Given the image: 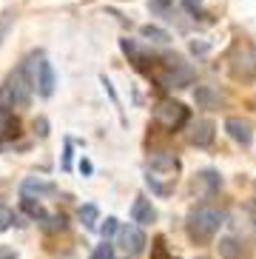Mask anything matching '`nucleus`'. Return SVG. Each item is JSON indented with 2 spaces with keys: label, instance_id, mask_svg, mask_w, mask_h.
I'll return each instance as SVG.
<instances>
[{
  "label": "nucleus",
  "instance_id": "obj_1",
  "mask_svg": "<svg viewBox=\"0 0 256 259\" xmlns=\"http://www.w3.org/2000/svg\"><path fill=\"white\" fill-rule=\"evenodd\" d=\"M180 174V160L174 154H151L148 160V185L157 194H171Z\"/></svg>",
  "mask_w": 256,
  "mask_h": 259
},
{
  "label": "nucleus",
  "instance_id": "obj_2",
  "mask_svg": "<svg viewBox=\"0 0 256 259\" xmlns=\"http://www.w3.org/2000/svg\"><path fill=\"white\" fill-rule=\"evenodd\" d=\"M31 92H34V85L31 80L26 77V69H17L3 80L0 85V106L3 108H26L31 103Z\"/></svg>",
  "mask_w": 256,
  "mask_h": 259
},
{
  "label": "nucleus",
  "instance_id": "obj_3",
  "mask_svg": "<svg viewBox=\"0 0 256 259\" xmlns=\"http://www.w3.org/2000/svg\"><path fill=\"white\" fill-rule=\"evenodd\" d=\"M219 225H222V213H219L217 208H208V205L194 208V211L188 213V222H185L188 236L194 242H208V239H214Z\"/></svg>",
  "mask_w": 256,
  "mask_h": 259
},
{
  "label": "nucleus",
  "instance_id": "obj_4",
  "mask_svg": "<svg viewBox=\"0 0 256 259\" xmlns=\"http://www.w3.org/2000/svg\"><path fill=\"white\" fill-rule=\"evenodd\" d=\"M159 60H162V69H154V80L162 89H182V85H188L194 80V71L185 66L180 54H165Z\"/></svg>",
  "mask_w": 256,
  "mask_h": 259
},
{
  "label": "nucleus",
  "instance_id": "obj_5",
  "mask_svg": "<svg viewBox=\"0 0 256 259\" xmlns=\"http://www.w3.org/2000/svg\"><path fill=\"white\" fill-rule=\"evenodd\" d=\"M228 63H231V74L236 80H253L256 74V49L245 40H236L231 54H228Z\"/></svg>",
  "mask_w": 256,
  "mask_h": 259
},
{
  "label": "nucleus",
  "instance_id": "obj_6",
  "mask_svg": "<svg viewBox=\"0 0 256 259\" xmlns=\"http://www.w3.org/2000/svg\"><path fill=\"white\" fill-rule=\"evenodd\" d=\"M154 122L162 125L165 131H177L188 122V108L177 100H159L154 106Z\"/></svg>",
  "mask_w": 256,
  "mask_h": 259
},
{
  "label": "nucleus",
  "instance_id": "obj_7",
  "mask_svg": "<svg viewBox=\"0 0 256 259\" xmlns=\"http://www.w3.org/2000/svg\"><path fill=\"white\" fill-rule=\"evenodd\" d=\"M31 69H34V74H31V85L37 89L40 97H52L54 92V69L49 60H31Z\"/></svg>",
  "mask_w": 256,
  "mask_h": 259
},
{
  "label": "nucleus",
  "instance_id": "obj_8",
  "mask_svg": "<svg viewBox=\"0 0 256 259\" xmlns=\"http://www.w3.org/2000/svg\"><path fill=\"white\" fill-rule=\"evenodd\" d=\"M120 245L125 248L131 256L145 251V234L140 231V225H122L120 228Z\"/></svg>",
  "mask_w": 256,
  "mask_h": 259
},
{
  "label": "nucleus",
  "instance_id": "obj_9",
  "mask_svg": "<svg viewBox=\"0 0 256 259\" xmlns=\"http://www.w3.org/2000/svg\"><path fill=\"white\" fill-rule=\"evenodd\" d=\"M219 188H222V177H219L217 171H199V174L194 177V183H191V191L199 194V197H211Z\"/></svg>",
  "mask_w": 256,
  "mask_h": 259
},
{
  "label": "nucleus",
  "instance_id": "obj_10",
  "mask_svg": "<svg viewBox=\"0 0 256 259\" xmlns=\"http://www.w3.org/2000/svg\"><path fill=\"white\" fill-rule=\"evenodd\" d=\"M225 131L239 145H250V140H253V128H250V122L242 120V117H228V120H225Z\"/></svg>",
  "mask_w": 256,
  "mask_h": 259
},
{
  "label": "nucleus",
  "instance_id": "obj_11",
  "mask_svg": "<svg viewBox=\"0 0 256 259\" xmlns=\"http://www.w3.org/2000/svg\"><path fill=\"white\" fill-rule=\"evenodd\" d=\"M17 131H20V122H17L15 111L12 108H3L0 106V145L9 143V140L17 137Z\"/></svg>",
  "mask_w": 256,
  "mask_h": 259
},
{
  "label": "nucleus",
  "instance_id": "obj_12",
  "mask_svg": "<svg viewBox=\"0 0 256 259\" xmlns=\"http://www.w3.org/2000/svg\"><path fill=\"white\" fill-rule=\"evenodd\" d=\"M131 220H134L137 225H151V222L157 220V211L151 205V199H145V197L134 199V205H131Z\"/></svg>",
  "mask_w": 256,
  "mask_h": 259
},
{
  "label": "nucleus",
  "instance_id": "obj_13",
  "mask_svg": "<svg viewBox=\"0 0 256 259\" xmlns=\"http://www.w3.org/2000/svg\"><path fill=\"white\" fill-rule=\"evenodd\" d=\"M188 140L194 145H211V140H214V122L211 120H196L194 125H191V134H188Z\"/></svg>",
  "mask_w": 256,
  "mask_h": 259
},
{
  "label": "nucleus",
  "instance_id": "obj_14",
  "mask_svg": "<svg viewBox=\"0 0 256 259\" xmlns=\"http://www.w3.org/2000/svg\"><path fill=\"white\" fill-rule=\"evenodd\" d=\"M122 52L131 57V63H134L137 69H148V63H151V60H157V57H145L143 49L137 46L134 40H122ZM151 66H154V63H151Z\"/></svg>",
  "mask_w": 256,
  "mask_h": 259
},
{
  "label": "nucleus",
  "instance_id": "obj_15",
  "mask_svg": "<svg viewBox=\"0 0 256 259\" xmlns=\"http://www.w3.org/2000/svg\"><path fill=\"white\" fill-rule=\"evenodd\" d=\"M31 194H54V185L52 183H43V180H34L29 177L23 183V197H31Z\"/></svg>",
  "mask_w": 256,
  "mask_h": 259
},
{
  "label": "nucleus",
  "instance_id": "obj_16",
  "mask_svg": "<svg viewBox=\"0 0 256 259\" xmlns=\"http://www.w3.org/2000/svg\"><path fill=\"white\" fill-rule=\"evenodd\" d=\"M196 103L202 108H214V106H219V94L214 92L211 85H196Z\"/></svg>",
  "mask_w": 256,
  "mask_h": 259
},
{
  "label": "nucleus",
  "instance_id": "obj_17",
  "mask_svg": "<svg viewBox=\"0 0 256 259\" xmlns=\"http://www.w3.org/2000/svg\"><path fill=\"white\" fill-rule=\"evenodd\" d=\"M40 228H43L46 234L63 231V228H66V217H63V213H46L43 220H40Z\"/></svg>",
  "mask_w": 256,
  "mask_h": 259
},
{
  "label": "nucleus",
  "instance_id": "obj_18",
  "mask_svg": "<svg viewBox=\"0 0 256 259\" xmlns=\"http://www.w3.org/2000/svg\"><path fill=\"white\" fill-rule=\"evenodd\" d=\"M143 37L145 40H154V43H168L171 34L165 29H157V26H143Z\"/></svg>",
  "mask_w": 256,
  "mask_h": 259
},
{
  "label": "nucleus",
  "instance_id": "obj_19",
  "mask_svg": "<svg viewBox=\"0 0 256 259\" xmlns=\"http://www.w3.org/2000/svg\"><path fill=\"white\" fill-rule=\"evenodd\" d=\"M23 211L29 213L31 220H43V217H46L43 205H40V202H34V197H23Z\"/></svg>",
  "mask_w": 256,
  "mask_h": 259
},
{
  "label": "nucleus",
  "instance_id": "obj_20",
  "mask_svg": "<svg viewBox=\"0 0 256 259\" xmlns=\"http://www.w3.org/2000/svg\"><path fill=\"white\" fill-rule=\"evenodd\" d=\"M219 253L225 259H236L242 253V245H236V239H222L219 242Z\"/></svg>",
  "mask_w": 256,
  "mask_h": 259
},
{
  "label": "nucleus",
  "instance_id": "obj_21",
  "mask_svg": "<svg viewBox=\"0 0 256 259\" xmlns=\"http://www.w3.org/2000/svg\"><path fill=\"white\" fill-rule=\"evenodd\" d=\"M97 217H100V211L94 205H83V208H80V222H83L86 228H94V225H97Z\"/></svg>",
  "mask_w": 256,
  "mask_h": 259
},
{
  "label": "nucleus",
  "instance_id": "obj_22",
  "mask_svg": "<svg viewBox=\"0 0 256 259\" xmlns=\"http://www.w3.org/2000/svg\"><path fill=\"white\" fill-rule=\"evenodd\" d=\"M154 15H174V0H151Z\"/></svg>",
  "mask_w": 256,
  "mask_h": 259
},
{
  "label": "nucleus",
  "instance_id": "obj_23",
  "mask_svg": "<svg viewBox=\"0 0 256 259\" xmlns=\"http://www.w3.org/2000/svg\"><path fill=\"white\" fill-rule=\"evenodd\" d=\"M117 231H120V225H117V220H114V217H108V220L103 222V225H100V234H103V239H108V236H114Z\"/></svg>",
  "mask_w": 256,
  "mask_h": 259
},
{
  "label": "nucleus",
  "instance_id": "obj_24",
  "mask_svg": "<svg viewBox=\"0 0 256 259\" xmlns=\"http://www.w3.org/2000/svg\"><path fill=\"white\" fill-rule=\"evenodd\" d=\"M15 222V213H12V208H6V205H0V234L9 228Z\"/></svg>",
  "mask_w": 256,
  "mask_h": 259
},
{
  "label": "nucleus",
  "instance_id": "obj_25",
  "mask_svg": "<svg viewBox=\"0 0 256 259\" xmlns=\"http://www.w3.org/2000/svg\"><path fill=\"white\" fill-rule=\"evenodd\" d=\"M91 259H114V248H111L108 242L97 245V251L91 253Z\"/></svg>",
  "mask_w": 256,
  "mask_h": 259
},
{
  "label": "nucleus",
  "instance_id": "obj_26",
  "mask_svg": "<svg viewBox=\"0 0 256 259\" xmlns=\"http://www.w3.org/2000/svg\"><path fill=\"white\" fill-rule=\"evenodd\" d=\"M34 128H37L40 137H46V134H49V131H46V128H49V122H46V120H37V122H34Z\"/></svg>",
  "mask_w": 256,
  "mask_h": 259
},
{
  "label": "nucleus",
  "instance_id": "obj_27",
  "mask_svg": "<svg viewBox=\"0 0 256 259\" xmlns=\"http://www.w3.org/2000/svg\"><path fill=\"white\" fill-rule=\"evenodd\" d=\"M0 259H15V251H9V248H0Z\"/></svg>",
  "mask_w": 256,
  "mask_h": 259
},
{
  "label": "nucleus",
  "instance_id": "obj_28",
  "mask_svg": "<svg viewBox=\"0 0 256 259\" xmlns=\"http://www.w3.org/2000/svg\"><path fill=\"white\" fill-rule=\"evenodd\" d=\"M80 168H83V174H91V162H89V160L80 162Z\"/></svg>",
  "mask_w": 256,
  "mask_h": 259
},
{
  "label": "nucleus",
  "instance_id": "obj_29",
  "mask_svg": "<svg viewBox=\"0 0 256 259\" xmlns=\"http://www.w3.org/2000/svg\"><path fill=\"white\" fill-rule=\"evenodd\" d=\"M196 3H202V0H185V6H188L191 12H194V9H196Z\"/></svg>",
  "mask_w": 256,
  "mask_h": 259
},
{
  "label": "nucleus",
  "instance_id": "obj_30",
  "mask_svg": "<svg viewBox=\"0 0 256 259\" xmlns=\"http://www.w3.org/2000/svg\"><path fill=\"white\" fill-rule=\"evenodd\" d=\"M3 31H6V20H0V37H3Z\"/></svg>",
  "mask_w": 256,
  "mask_h": 259
},
{
  "label": "nucleus",
  "instance_id": "obj_31",
  "mask_svg": "<svg viewBox=\"0 0 256 259\" xmlns=\"http://www.w3.org/2000/svg\"><path fill=\"white\" fill-rule=\"evenodd\" d=\"M199 259H205V256H199Z\"/></svg>",
  "mask_w": 256,
  "mask_h": 259
}]
</instances>
